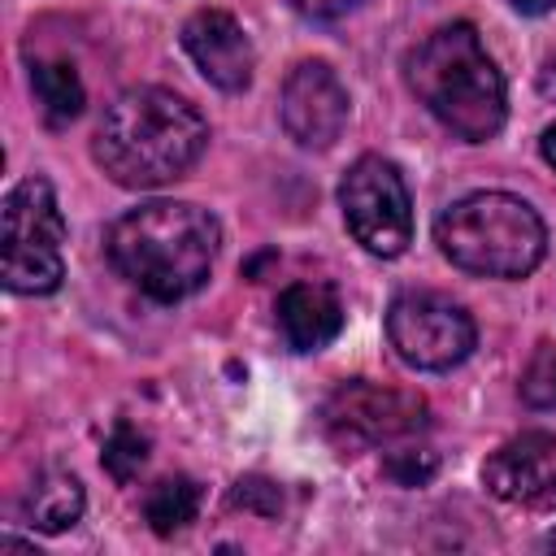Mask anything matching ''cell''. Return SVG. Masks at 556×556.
Returning a JSON list of instances; mask_svg holds the SVG:
<instances>
[{"label": "cell", "mask_w": 556, "mask_h": 556, "mask_svg": "<svg viewBox=\"0 0 556 556\" xmlns=\"http://www.w3.org/2000/svg\"><path fill=\"white\" fill-rule=\"evenodd\" d=\"M208 143L200 109L165 87L122 91L96 126L100 169L130 191H152L182 178Z\"/></svg>", "instance_id": "1"}, {"label": "cell", "mask_w": 556, "mask_h": 556, "mask_svg": "<svg viewBox=\"0 0 556 556\" xmlns=\"http://www.w3.org/2000/svg\"><path fill=\"white\" fill-rule=\"evenodd\" d=\"M222 226L208 208L187 200H148L109 226L113 269L143 295L174 304L208 282Z\"/></svg>", "instance_id": "2"}, {"label": "cell", "mask_w": 556, "mask_h": 556, "mask_svg": "<svg viewBox=\"0 0 556 556\" xmlns=\"http://www.w3.org/2000/svg\"><path fill=\"white\" fill-rule=\"evenodd\" d=\"M413 96L465 143H486L508 117V96L495 61L469 22L439 26L404 61Z\"/></svg>", "instance_id": "3"}, {"label": "cell", "mask_w": 556, "mask_h": 556, "mask_svg": "<svg viewBox=\"0 0 556 556\" xmlns=\"http://www.w3.org/2000/svg\"><path fill=\"white\" fill-rule=\"evenodd\" d=\"M439 252L478 278H526L547 252L543 217L508 191H473L434 222Z\"/></svg>", "instance_id": "4"}, {"label": "cell", "mask_w": 556, "mask_h": 556, "mask_svg": "<svg viewBox=\"0 0 556 556\" xmlns=\"http://www.w3.org/2000/svg\"><path fill=\"white\" fill-rule=\"evenodd\" d=\"M4 287L13 295H48L65 278V217L48 178H22L4 195Z\"/></svg>", "instance_id": "5"}, {"label": "cell", "mask_w": 556, "mask_h": 556, "mask_svg": "<svg viewBox=\"0 0 556 556\" xmlns=\"http://www.w3.org/2000/svg\"><path fill=\"white\" fill-rule=\"evenodd\" d=\"M339 208L352 239L369 256H400L413 239V200L404 174L387 156H356L339 182Z\"/></svg>", "instance_id": "6"}, {"label": "cell", "mask_w": 556, "mask_h": 556, "mask_svg": "<svg viewBox=\"0 0 556 556\" xmlns=\"http://www.w3.org/2000/svg\"><path fill=\"white\" fill-rule=\"evenodd\" d=\"M321 426L339 447H387L417 439L430 426V404L417 391L352 378L321 404Z\"/></svg>", "instance_id": "7"}, {"label": "cell", "mask_w": 556, "mask_h": 556, "mask_svg": "<svg viewBox=\"0 0 556 556\" xmlns=\"http://www.w3.org/2000/svg\"><path fill=\"white\" fill-rule=\"evenodd\" d=\"M387 339L404 365L439 374L473 352L478 326L456 300L439 291H404L387 308Z\"/></svg>", "instance_id": "8"}, {"label": "cell", "mask_w": 556, "mask_h": 556, "mask_svg": "<svg viewBox=\"0 0 556 556\" xmlns=\"http://www.w3.org/2000/svg\"><path fill=\"white\" fill-rule=\"evenodd\" d=\"M278 113L300 148H330L348 126V87L326 61H300L282 83Z\"/></svg>", "instance_id": "9"}, {"label": "cell", "mask_w": 556, "mask_h": 556, "mask_svg": "<svg viewBox=\"0 0 556 556\" xmlns=\"http://www.w3.org/2000/svg\"><path fill=\"white\" fill-rule=\"evenodd\" d=\"M482 482L504 504L556 508V439L547 430H526L508 439L486 456Z\"/></svg>", "instance_id": "10"}, {"label": "cell", "mask_w": 556, "mask_h": 556, "mask_svg": "<svg viewBox=\"0 0 556 556\" xmlns=\"http://www.w3.org/2000/svg\"><path fill=\"white\" fill-rule=\"evenodd\" d=\"M182 48L195 61V70L222 87V91H243L256 70L252 39L226 9H200L182 22Z\"/></svg>", "instance_id": "11"}, {"label": "cell", "mask_w": 556, "mask_h": 556, "mask_svg": "<svg viewBox=\"0 0 556 556\" xmlns=\"http://www.w3.org/2000/svg\"><path fill=\"white\" fill-rule=\"evenodd\" d=\"M278 330L295 352H317L343 330V304L326 282H291L278 295Z\"/></svg>", "instance_id": "12"}, {"label": "cell", "mask_w": 556, "mask_h": 556, "mask_svg": "<svg viewBox=\"0 0 556 556\" xmlns=\"http://www.w3.org/2000/svg\"><path fill=\"white\" fill-rule=\"evenodd\" d=\"M83 482L65 469H43L30 486H26V500H22V517L43 530V534H56V530H70L78 517H83Z\"/></svg>", "instance_id": "13"}, {"label": "cell", "mask_w": 556, "mask_h": 556, "mask_svg": "<svg viewBox=\"0 0 556 556\" xmlns=\"http://www.w3.org/2000/svg\"><path fill=\"white\" fill-rule=\"evenodd\" d=\"M30 87H35V100H39V109L52 126L74 122L87 104V91H83L70 61H35L30 65Z\"/></svg>", "instance_id": "14"}, {"label": "cell", "mask_w": 556, "mask_h": 556, "mask_svg": "<svg viewBox=\"0 0 556 556\" xmlns=\"http://www.w3.org/2000/svg\"><path fill=\"white\" fill-rule=\"evenodd\" d=\"M195 513H200V482L187 473L161 478L143 500V517L156 534H178L182 526L195 521Z\"/></svg>", "instance_id": "15"}, {"label": "cell", "mask_w": 556, "mask_h": 556, "mask_svg": "<svg viewBox=\"0 0 556 556\" xmlns=\"http://www.w3.org/2000/svg\"><path fill=\"white\" fill-rule=\"evenodd\" d=\"M104 469L113 473V482H130L143 465H148V434H139L130 421H117L104 439V452H100Z\"/></svg>", "instance_id": "16"}, {"label": "cell", "mask_w": 556, "mask_h": 556, "mask_svg": "<svg viewBox=\"0 0 556 556\" xmlns=\"http://www.w3.org/2000/svg\"><path fill=\"white\" fill-rule=\"evenodd\" d=\"M521 395L534 408H556V348H539L521 374Z\"/></svg>", "instance_id": "17"}, {"label": "cell", "mask_w": 556, "mask_h": 556, "mask_svg": "<svg viewBox=\"0 0 556 556\" xmlns=\"http://www.w3.org/2000/svg\"><path fill=\"white\" fill-rule=\"evenodd\" d=\"M434 469H439V460H434V452H426V447H404V452H391V456H387V473H391L400 486H421Z\"/></svg>", "instance_id": "18"}, {"label": "cell", "mask_w": 556, "mask_h": 556, "mask_svg": "<svg viewBox=\"0 0 556 556\" xmlns=\"http://www.w3.org/2000/svg\"><path fill=\"white\" fill-rule=\"evenodd\" d=\"M230 504L235 508H248V513H261V517H274L282 508V495L265 478H239L235 491H230Z\"/></svg>", "instance_id": "19"}, {"label": "cell", "mask_w": 556, "mask_h": 556, "mask_svg": "<svg viewBox=\"0 0 556 556\" xmlns=\"http://www.w3.org/2000/svg\"><path fill=\"white\" fill-rule=\"evenodd\" d=\"M356 0H291V9L300 13V17H308V22H330V17H339V13H348Z\"/></svg>", "instance_id": "20"}, {"label": "cell", "mask_w": 556, "mask_h": 556, "mask_svg": "<svg viewBox=\"0 0 556 556\" xmlns=\"http://www.w3.org/2000/svg\"><path fill=\"white\" fill-rule=\"evenodd\" d=\"M539 91H543L547 100H556V52L547 56V65H543V74H539Z\"/></svg>", "instance_id": "21"}, {"label": "cell", "mask_w": 556, "mask_h": 556, "mask_svg": "<svg viewBox=\"0 0 556 556\" xmlns=\"http://www.w3.org/2000/svg\"><path fill=\"white\" fill-rule=\"evenodd\" d=\"M539 148H543V161H547V165L556 169V122H552V126L543 130V143H539Z\"/></svg>", "instance_id": "22"}, {"label": "cell", "mask_w": 556, "mask_h": 556, "mask_svg": "<svg viewBox=\"0 0 556 556\" xmlns=\"http://www.w3.org/2000/svg\"><path fill=\"white\" fill-rule=\"evenodd\" d=\"M513 9H521V13H547L556 0H508Z\"/></svg>", "instance_id": "23"}, {"label": "cell", "mask_w": 556, "mask_h": 556, "mask_svg": "<svg viewBox=\"0 0 556 556\" xmlns=\"http://www.w3.org/2000/svg\"><path fill=\"white\" fill-rule=\"evenodd\" d=\"M543 547H556V530H552V534H547V539H543Z\"/></svg>", "instance_id": "24"}]
</instances>
